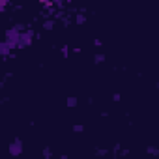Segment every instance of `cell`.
Masks as SVG:
<instances>
[{"mask_svg":"<svg viewBox=\"0 0 159 159\" xmlns=\"http://www.w3.org/2000/svg\"><path fill=\"white\" fill-rule=\"evenodd\" d=\"M21 152V146H19V141L15 142V146H11V154H19Z\"/></svg>","mask_w":159,"mask_h":159,"instance_id":"3","label":"cell"},{"mask_svg":"<svg viewBox=\"0 0 159 159\" xmlns=\"http://www.w3.org/2000/svg\"><path fill=\"white\" fill-rule=\"evenodd\" d=\"M43 155L45 157H51V150H43Z\"/></svg>","mask_w":159,"mask_h":159,"instance_id":"8","label":"cell"},{"mask_svg":"<svg viewBox=\"0 0 159 159\" xmlns=\"http://www.w3.org/2000/svg\"><path fill=\"white\" fill-rule=\"evenodd\" d=\"M41 4H45V6H51V0H39Z\"/></svg>","mask_w":159,"mask_h":159,"instance_id":"9","label":"cell"},{"mask_svg":"<svg viewBox=\"0 0 159 159\" xmlns=\"http://www.w3.org/2000/svg\"><path fill=\"white\" fill-rule=\"evenodd\" d=\"M10 43H8V41H4V43L2 45H0V51H2V54H4V56H6V54H8V51H10Z\"/></svg>","mask_w":159,"mask_h":159,"instance_id":"2","label":"cell"},{"mask_svg":"<svg viewBox=\"0 0 159 159\" xmlns=\"http://www.w3.org/2000/svg\"><path fill=\"white\" fill-rule=\"evenodd\" d=\"M45 28H47V30L53 28V23H51V21H47V23H45Z\"/></svg>","mask_w":159,"mask_h":159,"instance_id":"7","label":"cell"},{"mask_svg":"<svg viewBox=\"0 0 159 159\" xmlns=\"http://www.w3.org/2000/svg\"><path fill=\"white\" fill-rule=\"evenodd\" d=\"M101 62H105V54H98L95 56V64H101Z\"/></svg>","mask_w":159,"mask_h":159,"instance_id":"4","label":"cell"},{"mask_svg":"<svg viewBox=\"0 0 159 159\" xmlns=\"http://www.w3.org/2000/svg\"><path fill=\"white\" fill-rule=\"evenodd\" d=\"M75 105H77V99H75V98H70V99H67V107H75Z\"/></svg>","mask_w":159,"mask_h":159,"instance_id":"5","label":"cell"},{"mask_svg":"<svg viewBox=\"0 0 159 159\" xmlns=\"http://www.w3.org/2000/svg\"><path fill=\"white\" fill-rule=\"evenodd\" d=\"M84 21H86V17H84V15H77V23H79V24H82Z\"/></svg>","mask_w":159,"mask_h":159,"instance_id":"6","label":"cell"},{"mask_svg":"<svg viewBox=\"0 0 159 159\" xmlns=\"http://www.w3.org/2000/svg\"><path fill=\"white\" fill-rule=\"evenodd\" d=\"M73 129H75V131H77V133H81V131H82V126H75Z\"/></svg>","mask_w":159,"mask_h":159,"instance_id":"10","label":"cell"},{"mask_svg":"<svg viewBox=\"0 0 159 159\" xmlns=\"http://www.w3.org/2000/svg\"><path fill=\"white\" fill-rule=\"evenodd\" d=\"M6 4H8V0H0V8H4Z\"/></svg>","mask_w":159,"mask_h":159,"instance_id":"11","label":"cell"},{"mask_svg":"<svg viewBox=\"0 0 159 159\" xmlns=\"http://www.w3.org/2000/svg\"><path fill=\"white\" fill-rule=\"evenodd\" d=\"M32 41V32H26L21 36V41H19V47H24V45H30Z\"/></svg>","mask_w":159,"mask_h":159,"instance_id":"1","label":"cell"}]
</instances>
